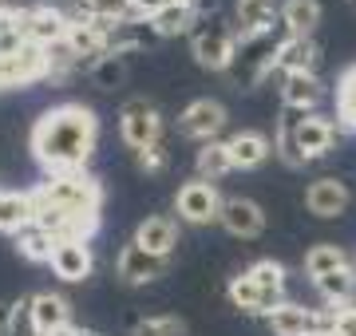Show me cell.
<instances>
[{
	"instance_id": "30bf717a",
	"label": "cell",
	"mask_w": 356,
	"mask_h": 336,
	"mask_svg": "<svg viewBox=\"0 0 356 336\" xmlns=\"http://www.w3.org/2000/svg\"><path fill=\"white\" fill-rule=\"evenodd\" d=\"M226 127V107L218 99H194L182 115H178V131L186 139H198V142H214Z\"/></svg>"
},
{
	"instance_id": "f1b7e54d",
	"label": "cell",
	"mask_w": 356,
	"mask_h": 336,
	"mask_svg": "<svg viewBox=\"0 0 356 336\" xmlns=\"http://www.w3.org/2000/svg\"><path fill=\"white\" fill-rule=\"evenodd\" d=\"M348 265V253H344L341 246H332V242H321V246H313L305 253V273L317 281V277H325V273H337Z\"/></svg>"
},
{
	"instance_id": "8992f818",
	"label": "cell",
	"mask_w": 356,
	"mask_h": 336,
	"mask_svg": "<svg viewBox=\"0 0 356 336\" xmlns=\"http://www.w3.org/2000/svg\"><path fill=\"white\" fill-rule=\"evenodd\" d=\"M266 324L273 336H317V333H332V317L329 312H313L305 305H293L281 301L273 312H266Z\"/></svg>"
},
{
	"instance_id": "44dd1931",
	"label": "cell",
	"mask_w": 356,
	"mask_h": 336,
	"mask_svg": "<svg viewBox=\"0 0 356 336\" xmlns=\"http://www.w3.org/2000/svg\"><path fill=\"white\" fill-rule=\"evenodd\" d=\"M194 24H198V8H194V0H170L163 12L151 16V28H154V36L159 40L194 32Z\"/></svg>"
},
{
	"instance_id": "4fadbf2b",
	"label": "cell",
	"mask_w": 356,
	"mask_h": 336,
	"mask_svg": "<svg viewBox=\"0 0 356 336\" xmlns=\"http://www.w3.org/2000/svg\"><path fill=\"white\" fill-rule=\"evenodd\" d=\"M293 139H297V151H301V158H321V155H329V151H332V142H337V127H332L329 115L309 111V115L297 119Z\"/></svg>"
},
{
	"instance_id": "60d3db41",
	"label": "cell",
	"mask_w": 356,
	"mask_h": 336,
	"mask_svg": "<svg viewBox=\"0 0 356 336\" xmlns=\"http://www.w3.org/2000/svg\"><path fill=\"white\" fill-rule=\"evenodd\" d=\"M0 336H8V333H4V328H0Z\"/></svg>"
},
{
	"instance_id": "7402d4cb",
	"label": "cell",
	"mask_w": 356,
	"mask_h": 336,
	"mask_svg": "<svg viewBox=\"0 0 356 336\" xmlns=\"http://www.w3.org/2000/svg\"><path fill=\"white\" fill-rule=\"evenodd\" d=\"M321 95H325V87H321V79H317V76H285V87H281V103H285V111L309 115V111H317Z\"/></svg>"
},
{
	"instance_id": "ba28073f",
	"label": "cell",
	"mask_w": 356,
	"mask_h": 336,
	"mask_svg": "<svg viewBox=\"0 0 356 336\" xmlns=\"http://www.w3.org/2000/svg\"><path fill=\"white\" fill-rule=\"evenodd\" d=\"M28 328L32 336H60L72 328V305L60 293H36L28 297Z\"/></svg>"
},
{
	"instance_id": "52a82bcc",
	"label": "cell",
	"mask_w": 356,
	"mask_h": 336,
	"mask_svg": "<svg viewBox=\"0 0 356 336\" xmlns=\"http://www.w3.org/2000/svg\"><path fill=\"white\" fill-rule=\"evenodd\" d=\"M175 210L182 221H191V226H210L218 221V210H222V198H218L214 182H202V178H191L178 186L175 194Z\"/></svg>"
},
{
	"instance_id": "d6986e66",
	"label": "cell",
	"mask_w": 356,
	"mask_h": 336,
	"mask_svg": "<svg viewBox=\"0 0 356 336\" xmlns=\"http://www.w3.org/2000/svg\"><path fill=\"white\" fill-rule=\"evenodd\" d=\"M305 206L317 218H341L344 210H348V186L337 178H317L305 190Z\"/></svg>"
},
{
	"instance_id": "277c9868",
	"label": "cell",
	"mask_w": 356,
	"mask_h": 336,
	"mask_svg": "<svg viewBox=\"0 0 356 336\" xmlns=\"http://www.w3.org/2000/svg\"><path fill=\"white\" fill-rule=\"evenodd\" d=\"M277 48H281V40L273 36V32L242 40V44H238V56H234V64H229L234 83H238V87H254V83H261V79L273 72V64H277Z\"/></svg>"
},
{
	"instance_id": "9a60e30c",
	"label": "cell",
	"mask_w": 356,
	"mask_h": 336,
	"mask_svg": "<svg viewBox=\"0 0 356 336\" xmlns=\"http://www.w3.org/2000/svg\"><path fill=\"white\" fill-rule=\"evenodd\" d=\"M317 40L313 36H285L277 48V72L281 76H317Z\"/></svg>"
},
{
	"instance_id": "d590c367",
	"label": "cell",
	"mask_w": 356,
	"mask_h": 336,
	"mask_svg": "<svg viewBox=\"0 0 356 336\" xmlns=\"http://www.w3.org/2000/svg\"><path fill=\"white\" fill-rule=\"evenodd\" d=\"M135 162H139V170H147V174H163L166 162H170V151H166V142H151V146H143V151H135Z\"/></svg>"
},
{
	"instance_id": "ab89813d",
	"label": "cell",
	"mask_w": 356,
	"mask_h": 336,
	"mask_svg": "<svg viewBox=\"0 0 356 336\" xmlns=\"http://www.w3.org/2000/svg\"><path fill=\"white\" fill-rule=\"evenodd\" d=\"M317 336H332V333H317Z\"/></svg>"
},
{
	"instance_id": "d6a6232c",
	"label": "cell",
	"mask_w": 356,
	"mask_h": 336,
	"mask_svg": "<svg viewBox=\"0 0 356 336\" xmlns=\"http://www.w3.org/2000/svg\"><path fill=\"white\" fill-rule=\"evenodd\" d=\"M123 79H127V64H123V56H99V60L91 64V83H95L99 91H115Z\"/></svg>"
},
{
	"instance_id": "f35d334b",
	"label": "cell",
	"mask_w": 356,
	"mask_h": 336,
	"mask_svg": "<svg viewBox=\"0 0 356 336\" xmlns=\"http://www.w3.org/2000/svg\"><path fill=\"white\" fill-rule=\"evenodd\" d=\"M8 321H13V305L0 301V328H4V333H8Z\"/></svg>"
},
{
	"instance_id": "b9f144b4",
	"label": "cell",
	"mask_w": 356,
	"mask_h": 336,
	"mask_svg": "<svg viewBox=\"0 0 356 336\" xmlns=\"http://www.w3.org/2000/svg\"><path fill=\"white\" fill-rule=\"evenodd\" d=\"M348 4H353V8H356V0H348Z\"/></svg>"
},
{
	"instance_id": "3957f363",
	"label": "cell",
	"mask_w": 356,
	"mask_h": 336,
	"mask_svg": "<svg viewBox=\"0 0 356 336\" xmlns=\"http://www.w3.org/2000/svg\"><path fill=\"white\" fill-rule=\"evenodd\" d=\"M191 52L206 72H229L234 56H238V28H229L222 16H210L202 24H194Z\"/></svg>"
},
{
	"instance_id": "ac0fdd59",
	"label": "cell",
	"mask_w": 356,
	"mask_h": 336,
	"mask_svg": "<svg viewBox=\"0 0 356 336\" xmlns=\"http://www.w3.org/2000/svg\"><path fill=\"white\" fill-rule=\"evenodd\" d=\"M226 151H229L234 170H254L273 155V142H269L261 131H238V135L226 139Z\"/></svg>"
},
{
	"instance_id": "836d02e7",
	"label": "cell",
	"mask_w": 356,
	"mask_h": 336,
	"mask_svg": "<svg viewBox=\"0 0 356 336\" xmlns=\"http://www.w3.org/2000/svg\"><path fill=\"white\" fill-rule=\"evenodd\" d=\"M337 119H341L348 131H356V64L348 67L337 83Z\"/></svg>"
},
{
	"instance_id": "cb8c5ba5",
	"label": "cell",
	"mask_w": 356,
	"mask_h": 336,
	"mask_svg": "<svg viewBox=\"0 0 356 336\" xmlns=\"http://www.w3.org/2000/svg\"><path fill=\"white\" fill-rule=\"evenodd\" d=\"M277 20L285 24L289 36H313V28L321 24V4L317 0H285L277 8Z\"/></svg>"
},
{
	"instance_id": "5b68a950",
	"label": "cell",
	"mask_w": 356,
	"mask_h": 336,
	"mask_svg": "<svg viewBox=\"0 0 356 336\" xmlns=\"http://www.w3.org/2000/svg\"><path fill=\"white\" fill-rule=\"evenodd\" d=\"M119 135L131 151H143L151 142L163 139V115L151 99H127L123 111H119Z\"/></svg>"
},
{
	"instance_id": "5bb4252c",
	"label": "cell",
	"mask_w": 356,
	"mask_h": 336,
	"mask_svg": "<svg viewBox=\"0 0 356 336\" xmlns=\"http://www.w3.org/2000/svg\"><path fill=\"white\" fill-rule=\"evenodd\" d=\"M48 265H51V273H56L60 281L79 285V281H88V277H91V269H95V258H91V246H88V242H56Z\"/></svg>"
},
{
	"instance_id": "ffe728a7",
	"label": "cell",
	"mask_w": 356,
	"mask_h": 336,
	"mask_svg": "<svg viewBox=\"0 0 356 336\" xmlns=\"http://www.w3.org/2000/svg\"><path fill=\"white\" fill-rule=\"evenodd\" d=\"M277 0H238L234 4V16H238V36H266L273 32V20H277Z\"/></svg>"
},
{
	"instance_id": "4dcf8cb0",
	"label": "cell",
	"mask_w": 356,
	"mask_h": 336,
	"mask_svg": "<svg viewBox=\"0 0 356 336\" xmlns=\"http://www.w3.org/2000/svg\"><path fill=\"white\" fill-rule=\"evenodd\" d=\"M79 64H83V60L67 48V40L51 44V48H44V79H67Z\"/></svg>"
},
{
	"instance_id": "e575fe53",
	"label": "cell",
	"mask_w": 356,
	"mask_h": 336,
	"mask_svg": "<svg viewBox=\"0 0 356 336\" xmlns=\"http://www.w3.org/2000/svg\"><path fill=\"white\" fill-rule=\"evenodd\" d=\"M79 16H91V20H131V4L127 0H79Z\"/></svg>"
},
{
	"instance_id": "f546056e",
	"label": "cell",
	"mask_w": 356,
	"mask_h": 336,
	"mask_svg": "<svg viewBox=\"0 0 356 336\" xmlns=\"http://www.w3.org/2000/svg\"><path fill=\"white\" fill-rule=\"evenodd\" d=\"M245 277L266 293V297H277V301H285V269H281L277 261H254L250 269H245Z\"/></svg>"
},
{
	"instance_id": "484cf974",
	"label": "cell",
	"mask_w": 356,
	"mask_h": 336,
	"mask_svg": "<svg viewBox=\"0 0 356 336\" xmlns=\"http://www.w3.org/2000/svg\"><path fill=\"white\" fill-rule=\"evenodd\" d=\"M51 249H56V237L51 233H44L32 221V226H24V230L16 233V253L24 261H36V265H48L51 261Z\"/></svg>"
},
{
	"instance_id": "1f68e13d",
	"label": "cell",
	"mask_w": 356,
	"mask_h": 336,
	"mask_svg": "<svg viewBox=\"0 0 356 336\" xmlns=\"http://www.w3.org/2000/svg\"><path fill=\"white\" fill-rule=\"evenodd\" d=\"M24 44V8H0V52H20Z\"/></svg>"
},
{
	"instance_id": "9c48e42d",
	"label": "cell",
	"mask_w": 356,
	"mask_h": 336,
	"mask_svg": "<svg viewBox=\"0 0 356 336\" xmlns=\"http://www.w3.org/2000/svg\"><path fill=\"white\" fill-rule=\"evenodd\" d=\"M67 24H72V16L64 8H56V4H32V8H24V36L36 48L60 44L67 36Z\"/></svg>"
},
{
	"instance_id": "83f0119b",
	"label": "cell",
	"mask_w": 356,
	"mask_h": 336,
	"mask_svg": "<svg viewBox=\"0 0 356 336\" xmlns=\"http://www.w3.org/2000/svg\"><path fill=\"white\" fill-rule=\"evenodd\" d=\"M229 170H234V162H229L226 142H222V139L202 142V151H198V178H202V182H218V178H226Z\"/></svg>"
},
{
	"instance_id": "74e56055",
	"label": "cell",
	"mask_w": 356,
	"mask_h": 336,
	"mask_svg": "<svg viewBox=\"0 0 356 336\" xmlns=\"http://www.w3.org/2000/svg\"><path fill=\"white\" fill-rule=\"evenodd\" d=\"M127 4H131V16L135 20H151L154 12H163L170 0H127Z\"/></svg>"
},
{
	"instance_id": "8d00e7d4",
	"label": "cell",
	"mask_w": 356,
	"mask_h": 336,
	"mask_svg": "<svg viewBox=\"0 0 356 336\" xmlns=\"http://www.w3.org/2000/svg\"><path fill=\"white\" fill-rule=\"evenodd\" d=\"M332 317V336H356V305H337L329 309Z\"/></svg>"
},
{
	"instance_id": "d4e9b609",
	"label": "cell",
	"mask_w": 356,
	"mask_h": 336,
	"mask_svg": "<svg viewBox=\"0 0 356 336\" xmlns=\"http://www.w3.org/2000/svg\"><path fill=\"white\" fill-rule=\"evenodd\" d=\"M229 301H234V309H242V312H261V317H266V312H273V309L281 305L277 297H266V293H261V289H257V285L245 277V273L229 281Z\"/></svg>"
},
{
	"instance_id": "4316f807",
	"label": "cell",
	"mask_w": 356,
	"mask_h": 336,
	"mask_svg": "<svg viewBox=\"0 0 356 336\" xmlns=\"http://www.w3.org/2000/svg\"><path fill=\"white\" fill-rule=\"evenodd\" d=\"M317 289H321V297L329 301L332 309H337V305H353V297H356V269L353 265H344V269H337V273H325V277H317Z\"/></svg>"
},
{
	"instance_id": "2e32d148",
	"label": "cell",
	"mask_w": 356,
	"mask_h": 336,
	"mask_svg": "<svg viewBox=\"0 0 356 336\" xmlns=\"http://www.w3.org/2000/svg\"><path fill=\"white\" fill-rule=\"evenodd\" d=\"M218 221H222L234 237H257V233L266 230V214H261V206L250 202V198H222Z\"/></svg>"
},
{
	"instance_id": "603a6c76",
	"label": "cell",
	"mask_w": 356,
	"mask_h": 336,
	"mask_svg": "<svg viewBox=\"0 0 356 336\" xmlns=\"http://www.w3.org/2000/svg\"><path fill=\"white\" fill-rule=\"evenodd\" d=\"M36 221V206L28 190H0V233H20Z\"/></svg>"
},
{
	"instance_id": "7a4b0ae2",
	"label": "cell",
	"mask_w": 356,
	"mask_h": 336,
	"mask_svg": "<svg viewBox=\"0 0 356 336\" xmlns=\"http://www.w3.org/2000/svg\"><path fill=\"white\" fill-rule=\"evenodd\" d=\"M28 194H32L36 206H56V210H67V214H83V218H99V206H103V186L88 170L51 174L48 182H40Z\"/></svg>"
},
{
	"instance_id": "7c38bea8",
	"label": "cell",
	"mask_w": 356,
	"mask_h": 336,
	"mask_svg": "<svg viewBox=\"0 0 356 336\" xmlns=\"http://www.w3.org/2000/svg\"><path fill=\"white\" fill-rule=\"evenodd\" d=\"M163 273H166V258H154V253H147L135 242H127V246L119 249V258H115V277L127 285H151Z\"/></svg>"
},
{
	"instance_id": "e0dca14e",
	"label": "cell",
	"mask_w": 356,
	"mask_h": 336,
	"mask_svg": "<svg viewBox=\"0 0 356 336\" xmlns=\"http://www.w3.org/2000/svg\"><path fill=\"white\" fill-rule=\"evenodd\" d=\"M135 246H143L147 253H154V258L170 261V253H175V246H178L175 218H166V214H151V218H143L139 230H135Z\"/></svg>"
},
{
	"instance_id": "6da1fadb",
	"label": "cell",
	"mask_w": 356,
	"mask_h": 336,
	"mask_svg": "<svg viewBox=\"0 0 356 336\" xmlns=\"http://www.w3.org/2000/svg\"><path fill=\"white\" fill-rule=\"evenodd\" d=\"M32 155L51 174H76L88 170V158L99 146V119L83 103H60L44 111L32 127Z\"/></svg>"
},
{
	"instance_id": "8fae6325",
	"label": "cell",
	"mask_w": 356,
	"mask_h": 336,
	"mask_svg": "<svg viewBox=\"0 0 356 336\" xmlns=\"http://www.w3.org/2000/svg\"><path fill=\"white\" fill-rule=\"evenodd\" d=\"M44 79V48L24 44L20 52H0V91Z\"/></svg>"
}]
</instances>
